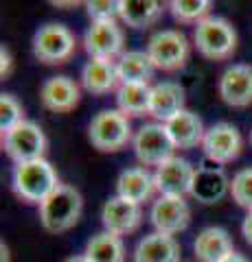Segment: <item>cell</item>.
<instances>
[{
  "label": "cell",
  "instance_id": "19",
  "mask_svg": "<svg viewBox=\"0 0 252 262\" xmlns=\"http://www.w3.org/2000/svg\"><path fill=\"white\" fill-rule=\"evenodd\" d=\"M165 127L171 136L176 149H195L198 144L204 142L206 136L204 122L191 110H182L180 114H176L171 120L165 122Z\"/></svg>",
  "mask_w": 252,
  "mask_h": 262
},
{
  "label": "cell",
  "instance_id": "9",
  "mask_svg": "<svg viewBox=\"0 0 252 262\" xmlns=\"http://www.w3.org/2000/svg\"><path fill=\"white\" fill-rule=\"evenodd\" d=\"M202 149H204V155L210 164L224 166V164H230L241 155L243 138L239 129L230 122H215L213 127L206 129Z\"/></svg>",
  "mask_w": 252,
  "mask_h": 262
},
{
  "label": "cell",
  "instance_id": "14",
  "mask_svg": "<svg viewBox=\"0 0 252 262\" xmlns=\"http://www.w3.org/2000/svg\"><path fill=\"white\" fill-rule=\"evenodd\" d=\"M219 96L228 107H248V105H252V66H228L219 77Z\"/></svg>",
  "mask_w": 252,
  "mask_h": 262
},
{
  "label": "cell",
  "instance_id": "28",
  "mask_svg": "<svg viewBox=\"0 0 252 262\" xmlns=\"http://www.w3.org/2000/svg\"><path fill=\"white\" fill-rule=\"evenodd\" d=\"M230 196L239 208L252 212V166L241 168L230 179Z\"/></svg>",
  "mask_w": 252,
  "mask_h": 262
},
{
  "label": "cell",
  "instance_id": "21",
  "mask_svg": "<svg viewBox=\"0 0 252 262\" xmlns=\"http://www.w3.org/2000/svg\"><path fill=\"white\" fill-rule=\"evenodd\" d=\"M153 190H156L153 175L143 166L125 168L117 179V196L127 199L132 203H138V206H141L143 201H149Z\"/></svg>",
  "mask_w": 252,
  "mask_h": 262
},
{
  "label": "cell",
  "instance_id": "12",
  "mask_svg": "<svg viewBox=\"0 0 252 262\" xmlns=\"http://www.w3.org/2000/svg\"><path fill=\"white\" fill-rule=\"evenodd\" d=\"M101 223L105 227V232H110L114 236H127L141 227L143 208L138 203L121 199V196H112V199L103 203Z\"/></svg>",
  "mask_w": 252,
  "mask_h": 262
},
{
  "label": "cell",
  "instance_id": "17",
  "mask_svg": "<svg viewBox=\"0 0 252 262\" xmlns=\"http://www.w3.org/2000/svg\"><path fill=\"white\" fill-rule=\"evenodd\" d=\"M81 85L94 96H103L121 88L114 59H90L81 70Z\"/></svg>",
  "mask_w": 252,
  "mask_h": 262
},
{
  "label": "cell",
  "instance_id": "35",
  "mask_svg": "<svg viewBox=\"0 0 252 262\" xmlns=\"http://www.w3.org/2000/svg\"><path fill=\"white\" fill-rule=\"evenodd\" d=\"M64 262H90V260H88L84 253H81V256H70V258H66Z\"/></svg>",
  "mask_w": 252,
  "mask_h": 262
},
{
  "label": "cell",
  "instance_id": "27",
  "mask_svg": "<svg viewBox=\"0 0 252 262\" xmlns=\"http://www.w3.org/2000/svg\"><path fill=\"white\" fill-rule=\"evenodd\" d=\"M210 7H213L210 0H171L169 3L173 18L182 24H200L204 18H208Z\"/></svg>",
  "mask_w": 252,
  "mask_h": 262
},
{
  "label": "cell",
  "instance_id": "26",
  "mask_svg": "<svg viewBox=\"0 0 252 262\" xmlns=\"http://www.w3.org/2000/svg\"><path fill=\"white\" fill-rule=\"evenodd\" d=\"M117 105L119 112H123L127 118L149 114V105H151L149 83H123L117 90Z\"/></svg>",
  "mask_w": 252,
  "mask_h": 262
},
{
  "label": "cell",
  "instance_id": "11",
  "mask_svg": "<svg viewBox=\"0 0 252 262\" xmlns=\"http://www.w3.org/2000/svg\"><path fill=\"white\" fill-rule=\"evenodd\" d=\"M125 33L119 22H92L84 35V48L90 59H114L123 55Z\"/></svg>",
  "mask_w": 252,
  "mask_h": 262
},
{
  "label": "cell",
  "instance_id": "31",
  "mask_svg": "<svg viewBox=\"0 0 252 262\" xmlns=\"http://www.w3.org/2000/svg\"><path fill=\"white\" fill-rule=\"evenodd\" d=\"M11 68H13L11 53H9V48H7V46H3V48H0V77L7 79L11 75Z\"/></svg>",
  "mask_w": 252,
  "mask_h": 262
},
{
  "label": "cell",
  "instance_id": "22",
  "mask_svg": "<svg viewBox=\"0 0 252 262\" xmlns=\"http://www.w3.org/2000/svg\"><path fill=\"white\" fill-rule=\"evenodd\" d=\"M193 251L200 262H219L228 256V253H232L235 247H232L230 234L224 227L210 225L198 234V238L193 243Z\"/></svg>",
  "mask_w": 252,
  "mask_h": 262
},
{
  "label": "cell",
  "instance_id": "3",
  "mask_svg": "<svg viewBox=\"0 0 252 262\" xmlns=\"http://www.w3.org/2000/svg\"><path fill=\"white\" fill-rule=\"evenodd\" d=\"M193 42L204 59L222 61L237 51V31L222 15H208L200 24H195Z\"/></svg>",
  "mask_w": 252,
  "mask_h": 262
},
{
  "label": "cell",
  "instance_id": "33",
  "mask_svg": "<svg viewBox=\"0 0 252 262\" xmlns=\"http://www.w3.org/2000/svg\"><path fill=\"white\" fill-rule=\"evenodd\" d=\"M219 262H250L243 253H239V251H232V253H228L224 260H219Z\"/></svg>",
  "mask_w": 252,
  "mask_h": 262
},
{
  "label": "cell",
  "instance_id": "13",
  "mask_svg": "<svg viewBox=\"0 0 252 262\" xmlns=\"http://www.w3.org/2000/svg\"><path fill=\"white\" fill-rule=\"evenodd\" d=\"M195 168L191 166L189 160L184 158H173L160 164L153 173V182H156V190L165 196H184L191 194V184H193Z\"/></svg>",
  "mask_w": 252,
  "mask_h": 262
},
{
  "label": "cell",
  "instance_id": "6",
  "mask_svg": "<svg viewBox=\"0 0 252 262\" xmlns=\"http://www.w3.org/2000/svg\"><path fill=\"white\" fill-rule=\"evenodd\" d=\"M147 53H149L151 61L158 70L173 72V70L184 68L186 61H189L191 44L182 31L165 29V31L153 33L149 37Z\"/></svg>",
  "mask_w": 252,
  "mask_h": 262
},
{
  "label": "cell",
  "instance_id": "34",
  "mask_svg": "<svg viewBox=\"0 0 252 262\" xmlns=\"http://www.w3.org/2000/svg\"><path fill=\"white\" fill-rule=\"evenodd\" d=\"M0 253H3V262H9V247L5 243H0Z\"/></svg>",
  "mask_w": 252,
  "mask_h": 262
},
{
  "label": "cell",
  "instance_id": "1",
  "mask_svg": "<svg viewBox=\"0 0 252 262\" xmlns=\"http://www.w3.org/2000/svg\"><path fill=\"white\" fill-rule=\"evenodd\" d=\"M81 212H84V196H81V192L75 186L60 184L40 206V221H42L46 232L64 234L77 225Z\"/></svg>",
  "mask_w": 252,
  "mask_h": 262
},
{
  "label": "cell",
  "instance_id": "4",
  "mask_svg": "<svg viewBox=\"0 0 252 262\" xmlns=\"http://www.w3.org/2000/svg\"><path fill=\"white\" fill-rule=\"evenodd\" d=\"M88 138L96 151L114 153L121 151L132 140V125L129 118L119 110H101L90 120L88 127Z\"/></svg>",
  "mask_w": 252,
  "mask_h": 262
},
{
  "label": "cell",
  "instance_id": "7",
  "mask_svg": "<svg viewBox=\"0 0 252 262\" xmlns=\"http://www.w3.org/2000/svg\"><path fill=\"white\" fill-rule=\"evenodd\" d=\"M46 136L33 120H24L18 127L3 134V149L15 164L42 160L46 153Z\"/></svg>",
  "mask_w": 252,
  "mask_h": 262
},
{
  "label": "cell",
  "instance_id": "36",
  "mask_svg": "<svg viewBox=\"0 0 252 262\" xmlns=\"http://www.w3.org/2000/svg\"><path fill=\"white\" fill-rule=\"evenodd\" d=\"M55 7H75L77 3H53Z\"/></svg>",
  "mask_w": 252,
  "mask_h": 262
},
{
  "label": "cell",
  "instance_id": "23",
  "mask_svg": "<svg viewBox=\"0 0 252 262\" xmlns=\"http://www.w3.org/2000/svg\"><path fill=\"white\" fill-rule=\"evenodd\" d=\"M119 79L123 83H149V79L156 72L151 57L147 51H127L119 57L117 61Z\"/></svg>",
  "mask_w": 252,
  "mask_h": 262
},
{
  "label": "cell",
  "instance_id": "20",
  "mask_svg": "<svg viewBox=\"0 0 252 262\" xmlns=\"http://www.w3.org/2000/svg\"><path fill=\"white\" fill-rule=\"evenodd\" d=\"M134 262H180V245L169 234H147L136 245Z\"/></svg>",
  "mask_w": 252,
  "mask_h": 262
},
{
  "label": "cell",
  "instance_id": "25",
  "mask_svg": "<svg viewBox=\"0 0 252 262\" xmlns=\"http://www.w3.org/2000/svg\"><path fill=\"white\" fill-rule=\"evenodd\" d=\"M84 256L90 262H125V245L121 236L99 232L86 243Z\"/></svg>",
  "mask_w": 252,
  "mask_h": 262
},
{
  "label": "cell",
  "instance_id": "30",
  "mask_svg": "<svg viewBox=\"0 0 252 262\" xmlns=\"http://www.w3.org/2000/svg\"><path fill=\"white\" fill-rule=\"evenodd\" d=\"M86 11L92 22H117L121 20V0H92L86 3Z\"/></svg>",
  "mask_w": 252,
  "mask_h": 262
},
{
  "label": "cell",
  "instance_id": "24",
  "mask_svg": "<svg viewBox=\"0 0 252 262\" xmlns=\"http://www.w3.org/2000/svg\"><path fill=\"white\" fill-rule=\"evenodd\" d=\"M162 15V5L156 0H121V22L132 29H147Z\"/></svg>",
  "mask_w": 252,
  "mask_h": 262
},
{
  "label": "cell",
  "instance_id": "32",
  "mask_svg": "<svg viewBox=\"0 0 252 262\" xmlns=\"http://www.w3.org/2000/svg\"><path fill=\"white\" fill-rule=\"evenodd\" d=\"M241 234H243V238H246V243L252 247V212H248V216L243 219V223H241Z\"/></svg>",
  "mask_w": 252,
  "mask_h": 262
},
{
  "label": "cell",
  "instance_id": "18",
  "mask_svg": "<svg viewBox=\"0 0 252 262\" xmlns=\"http://www.w3.org/2000/svg\"><path fill=\"white\" fill-rule=\"evenodd\" d=\"M184 88L176 81H160L151 88V105L149 116L160 120L162 125L171 120L176 114L184 110Z\"/></svg>",
  "mask_w": 252,
  "mask_h": 262
},
{
  "label": "cell",
  "instance_id": "37",
  "mask_svg": "<svg viewBox=\"0 0 252 262\" xmlns=\"http://www.w3.org/2000/svg\"><path fill=\"white\" fill-rule=\"evenodd\" d=\"M250 144H252V131H250Z\"/></svg>",
  "mask_w": 252,
  "mask_h": 262
},
{
  "label": "cell",
  "instance_id": "5",
  "mask_svg": "<svg viewBox=\"0 0 252 262\" xmlns=\"http://www.w3.org/2000/svg\"><path fill=\"white\" fill-rule=\"evenodd\" d=\"M75 33L66 24H44L33 35V55L46 66H60L68 61L75 53Z\"/></svg>",
  "mask_w": 252,
  "mask_h": 262
},
{
  "label": "cell",
  "instance_id": "10",
  "mask_svg": "<svg viewBox=\"0 0 252 262\" xmlns=\"http://www.w3.org/2000/svg\"><path fill=\"white\" fill-rule=\"evenodd\" d=\"M149 221L160 234H180L191 223V208L184 196H165L160 194L151 206Z\"/></svg>",
  "mask_w": 252,
  "mask_h": 262
},
{
  "label": "cell",
  "instance_id": "8",
  "mask_svg": "<svg viewBox=\"0 0 252 262\" xmlns=\"http://www.w3.org/2000/svg\"><path fill=\"white\" fill-rule=\"evenodd\" d=\"M134 153L143 166H160L173 158L176 144L162 122H147L134 136Z\"/></svg>",
  "mask_w": 252,
  "mask_h": 262
},
{
  "label": "cell",
  "instance_id": "2",
  "mask_svg": "<svg viewBox=\"0 0 252 262\" xmlns=\"http://www.w3.org/2000/svg\"><path fill=\"white\" fill-rule=\"evenodd\" d=\"M60 186L57 173H55L53 164L42 160L15 164L11 175V188L13 192L27 203H42L48 199L55 188Z\"/></svg>",
  "mask_w": 252,
  "mask_h": 262
},
{
  "label": "cell",
  "instance_id": "16",
  "mask_svg": "<svg viewBox=\"0 0 252 262\" xmlns=\"http://www.w3.org/2000/svg\"><path fill=\"white\" fill-rule=\"evenodd\" d=\"M40 101L48 112L55 114H66L72 112L81 101L79 85L75 83V79H70L66 75H57L46 79L42 88H40Z\"/></svg>",
  "mask_w": 252,
  "mask_h": 262
},
{
  "label": "cell",
  "instance_id": "15",
  "mask_svg": "<svg viewBox=\"0 0 252 262\" xmlns=\"http://www.w3.org/2000/svg\"><path fill=\"white\" fill-rule=\"evenodd\" d=\"M230 192V179L215 164H202L195 168L193 184H191V196L195 201L213 206L219 203L226 194Z\"/></svg>",
  "mask_w": 252,
  "mask_h": 262
},
{
  "label": "cell",
  "instance_id": "29",
  "mask_svg": "<svg viewBox=\"0 0 252 262\" xmlns=\"http://www.w3.org/2000/svg\"><path fill=\"white\" fill-rule=\"evenodd\" d=\"M24 122V107L13 94H0V131L7 134Z\"/></svg>",
  "mask_w": 252,
  "mask_h": 262
}]
</instances>
